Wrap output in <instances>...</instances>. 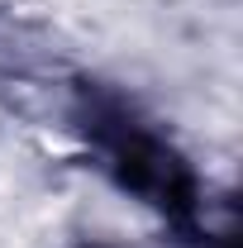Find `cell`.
Returning a JSON list of instances; mask_svg holds the SVG:
<instances>
[{
	"mask_svg": "<svg viewBox=\"0 0 243 248\" xmlns=\"http://www.w3.org/2000/svg\"><path fill=\"white\" fill-rule=\"evenodd\" d=\"M86 129H91L95 143L105 148V157L120 172L124 186H134L138 196H148L152 205H162L172 215H186L196 205V186L186 177L182 157L172 153L157 134H148L124 105H115V100L91 105L86 110Z\"/></svg>",
	"mask_w": 243,
	"mask_h": 248,
	"instance_id": "cell-1",
	"label": "cell"
}]
</instances>
